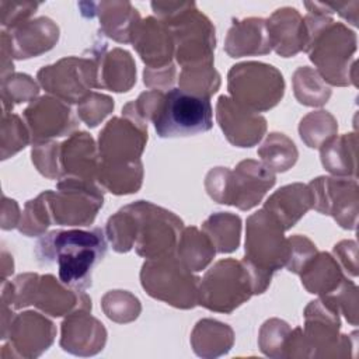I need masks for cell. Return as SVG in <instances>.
Masks as SVG:
<instances>
[{
  "instance_id": "6da1fadb",
  "label": "cell",
  "mask_w": 359,
  "mask_h": 359,
  "mask_svg": "<svg viewBox=\"0 0 359 359\" xmlns=\"http://www.w3.org/2000/svg\"><path fill=\"white\" fill-rule=\"evenodd\" d=\"M34 252L41 265L57 264L65 285L86 290L91 286L93 269L107 254V236L101 227L52 230L38 240Z\"/></svg>"
},
{
  "instance_id": "7a4b0ae2",
  "label": "cell",
  "mask_w": 359,
  "mask_h": 359,
  "mask_svg": "<svg viewBox=\"0 0 359 359\" xmlns=\"http://www.w3.org/2000/svg\"><path fill=\"white\" fill-rule=\"evenodd\" d=\"M307 43L304 52L316 70L330 86H358L356 83V34L331 15L307 13L303 17Z\"/></svg>"
},
{
  "instance_id": "3957f363",
  "label": "cell",
  "mask_w": 359,
  "mask_h": 359,
  "mask_svg": "<svg viewBox=\"0 0 359 359\" xmlns=\"http://www.w3.org/2000/svg\"><path fill=\"white\" fill-rule=\"evenodd\" d=\"M151 8L170 28L174 56L181 67L213 63L215 27L194 1H151Z\"/></svg>"
},
{
  "instance_id": "277c9868",
  "label": "cell",
  "mask_w": 359,
  "mask_h": 359,
  "mask_svg": "<svg viewBox=\"0 0 359 359\" xmlns=\"http://www.w3.org/2000/svg\"><path fill=\"white\" fill-rule=\"evenodd\" d=\"M254 294L261 292L250 265L244 259L226 258L205 272L199 283L198 304L210 311L230 314Z\"/></svg>"
},
{
  "instance_id": "5b68a950",
  "label": "cell",
  "mask_w": 359,
  "mask_h": 359,
  "mask_svg": "<svg viewBox=\"0 0 359 359\" xmlns=\"http://www.w3.org/2000/svg\"><path fill=\"white\" fill-rule=\"evenodd\" d=\"M140 283L149 296L175 309L198 306V278L175 254L146 259L140 269Z\"/></svg>"
},
{
  "instance_id": "8992f818",
  "label": "cell",
  "mask_w": 359,
  "mask_h": 359,
  "mask_svg": "<svg viewBox=\"0 0 359 359\" xmlns=\"http://www.w3.org/2000/svg\"><path fill=\"white\" fill-rule=\"evenodd\" d=\"M227 90L237 104L259 114L279 104L285 94V80L272 65L241 62L229 70Z\"/></svg>"
},
{
  "instance_id": "52a82bcc",
  "label": "cell",
  "mask_w": 359,
  "mask_h": 359,
  "mask_svg": "<svg viewBox=\"0 0 359 359\" xmlns=\"http://www.w3.org/2000/svg\"><path fill=\"white\" fill-rule=\"evenodd\" d=\"M213 109L209 98L188 94L180 88L164 93L153 118L156 133L163 139L203 133L213 126Z\"/></svg>"
},
{
  "instance_id": "ba28073f",
  "label": "cell",
  "mask_w": 359,
  "mask_h": 359,
  "mask_svg": "<svg viewBox=\"0 0 359 359\" xmlns=\"http://www.w3.org/2000/svg\"><path fill=\"white\" fill-rule=\"evenodd\" d=\"M136 223L135 250L146 259L175 254L184 222L172 212L149 201L126 205Z\"/></svg>"
},
{
  "instance_id": "9c48e42d",
  "label": "cell",
  "mask_w": 359,
  "mask_h": 359,
  "mask_svg": "<svg viewBox=\"0 0 359 359\" xmlns=\"http://www.w3.org/2000/svg\"><path fill=\"white\" fill-rule=\"evenodd\" d=\"M339 314L338 307L325 296H320L306 306L303 334L310 348V358L355 356L356 332L339 334Z\"/></svg>"
},
{
  "instance_id": "30bf717a",
  "label": "cell",
  "mask_w": 359,
  "mask_h": 359,
  "mask_svg": "<svg viewBox=\"0 0 359 359\" xmlns=\"http://www.w3.org/2000/svg\"><path fill=\"white\" fill-rule=\"evenodd\" d=\"M104 205V188L97 181L63 177L50 191L53 223L59 226H91Z\"/></svg>"
},
{
  "instance_id": "8fae6325",
  "label": "cell",
  "mask_w": 359,
  "mask_h": 359,
  "mask_svg": "<svg viewBox=\"0 0 359 359\" xmlns=\"http://www.w3.org/2000/svg\"><path fill=\"white\" fill-rule=\"evenodd\" d=\"M283 233L280 223L264 208L250 215L245 224L244 259L273 276L286 265L289 255V243Z\"/></svg>"
},
{
  "instance_id": "7c38bea8",
  "label": "cell",
  "mask_w": 359,
  "mask_h": 359,
  "mask_svg": "<svg viewBox=\"0 0 359 359\" xmlns=\"http://www.w3.org/2000/svg\"><path fill=\"white\" fill-rule=\"evenodd\" d=\"M38 83L49 94L67 104H79L97 84V67L91 57L67 56L36 73Z\"/></svg>"
},
{
  "instance_id": "4fadbf2b",
  "label": "cell",
  "mask_w": 359,
  "mask_h": 359,
  "mask_svg": "<svg viewBox=\"0 0 359 359\" xmlns=\"http://www.w3.org/2000/svg\"><path fill=\"white\" fill-rule=\"evenodd\" d=\"M313 208L321 215L332 216L345 230H355L359 213V188L353 177L321 175L309 184Z\"/></svg>"
},
{
  "instance_id": "5bb4252c",
  "label": "cell",
  "mask_w": 359,
  "mask_h": 359,
  "mask_svg": "<svg viewBox=\"0 0 359 359\" xmlns=\"http://www.w3.org/2000/svg\"><path fill=\"white\" fill-rule=\"evenodd\" d=\"M55 324L36 311H24L13 317L3 341L1 358H38L53 344Z\"/></svg>"
},
{
  "instance_id": "9a60e30c",
  "label": "cell",
  "mask_w": 359,
  "mask_h": 359,
  "mask_svg": "<svg viewBox=\"0 0 359 359\" xmlns=\"http://www.w3.org/2000/svg\"><path fill=\"white\" fill-rule=\"evenodd\" d=\"M147 143V126L125 116L109 119L98 136V153L102 163L128 164L139 161Z\"/></svg>"
},
{
  "instance_id": "2e32d148",
  "label": "cell",
  "mask_w": 359,
  "mask_h": 359,
  "mask_svg": "<svg viewBox=\"0 0 359 359\" xmlns=\"http://www.w3.org/2000/svg\"><path fill=\"white\" fill-rule=\"evenodd\" d=\"M22 116L31 133V143L72 135L79 126L70 104L53 95H42L34 100L24 109Z\"/></svg>"
},
{
  "instance_id": "e0dca14e",
  "label": "cell",
  "mask_w": 359,
  "mask_h": 359,
  "mask_svg": "<svg viewBox=\"0 0 359 359\" xmlns=\"http://www.w3.org/2000/svg\"><path fill=\"white\" fill-rule=\"evenodd\" d=\"M216 121L226 139L236 147H252L266 132V119L262 115L241 107L229 95L217 98Z\"/></svg>"
},
{
  "instance_id": "ac0fdd59",
  "label": "cell",
  "mask_w": 359,
  "mask_h": 359,
  "mask_svg": "<svg viewBox=\"0 0 359 359\" xmlns=\"http://www.w3.org/2000/svg\"><path fill=\"white\" fill-rule=\"evenodd\" d=\"M275 182V172L261 161L252 158L243 160L231 170L229 205L240 210H250L262 201Z\"/></svg>"
},
{
  "instance_id": "d6986e66",
  "label": "cell",
  "mask_w": 359,
  "mask_h": 359,
  "mask_svg": "<svg viewBox=\"0 0 359 359\" xmlns=\"http://www.w3.org/2000/svg\"><path fill=\"white\" fill-rule=\"evenodd\" d=\"M90 57L97 67L95 88L126 93L135 86L136 65L128 50L122 48L108 49L107 42L100 39L93 46Z\"/></svg>"
},
{
  "instance_id": "ffe728a7",
  "label": "cell",
  "mask_w": 359,
  "mask_h": 359,
  "mask_svg": "<svg viewBox=\"0 0 359 359\" xmlns=\"http://www.w3.org/2000/svg\"><path fill=\"white\" fill-rule=\"evenodd\" d=\"M104 324L90 314V310H76L60 324V346L76 356H94L107 344Z\"/></svg>"
},
{
  "instance_id": "44dd1931",
  "label": "cell",
  "mask_w": 359,
  "mask_h": 359,
  "mask_svg": "<svg viewBox=\"0 0 359 359\" xmlns=\"http://www.w3.org/2000/svg\"><path fill=\"white\" fill-rule=\"evenodd\" d=\"M130 43L147 69H161L172 65V34L157 17L140 20L132 34Z\"/></svg>"
},
{
  "instance_id": "7402d4cb",
  "label": "cell",
  "mask_w": 359,
  "mask_h": 359,
  "mask_svg": "<svg viewBox=\"0 0 359 359\" xmlns=\"http://www.w3.org/2000/svg\"><path fill=\"white\" fill-rule=\"evenodd\" d=\"M32 306L52 317L69 316L76 310H90L91 299L84 290L65 285L53 275H39Z\"/></svg>"
},
{
  "instance_id": "603a6c76",
  "label": "cell",
  "mask_w": 359,
  "mask_h": 359,
  "mask_svg": "<svg viewBox=\"0 0 359 359\" xmlns=\"http://www.w3.org/2000/svg\"><path fill=\"white\" fill-rule=\"evenodd\" d=\"M266 29L272 50L282 57H293L304 52L307 31L302 14L293 7L275 10L266 18Z\"/></svg>"
},
{
  "instance_id": "cb8c5ba5",
  "label": "cell",
  "mask_w": 359,
  "mask_h": 359,
  "mask_svg": "<svg viewBox=\"0 0 359 359\" xmlns=\"http://www.w3.org/2000/svg\"><path fill=\"white\" fill-rule=\"evenodd\" d=\"M14 59L36 57L50 50L59 41V27L48 17L28 20L7 31Z\"/></svg>"
},
{
  "instance_id": "d4e9b609",
  "label": "cell",
  "mask_w": 359,
  "mask_h": 359,
  "mask_svg": "<svg viewBox=\"0 0 359 359\" xmlns=\"http://www.w3.org/2000/svg\"><path fill=\"white\" fill-rule=\"evenodd\" d=\"M60 161L63 177L97 181L101 158L98 146L90 133L73 132L60 143Z\"/></svg>"
},
{
  "instance_id": "484cf974",
  "label": "cell",
  "mask_w": 359,
  "mask_h": 359,
  "mask_svg": "<svg viewBox=\"0 0 359 359\" xmlns=\"http://www.w3.org/2000/svg\"><path fill=\"white\" fill-rule=\"evenodd\" d=\"M224 50L234 59L268 55L272 48L266 29V20L261 17L234 20L226 35Z\"/></svg>"
},
{
  "instance_id": "4316f807",
  "label": "cell",
  "mask_w": 359,
  "mask_h": 359,
  "mask_svg": "<svg viewBox=\"0 0 359 359\" xmlns=\"http://www.w3.org/2000/svg\"><path fill=\"white\" fill-rule=\"evenodd\" d=\"M86 4L91 10L86 17H98L102 35L119 43H130L132 34L142 18L139 11L129 1H101Z\"/></svg>"
},
{
  "instance_id": "83f0119b",
  "label": "cell",
  "mask_w": 359,
  "mask_h": 359,
  "mask_svg": "<svg viewBox=\"0 0 359 359\" xmlns=\"http://www.w3.org/2000/svg\"><path fill=\"white\" fill-rule=\"evenodd\" d=\"M311 208V191L307 184L302 182L280 187L264 203V209L280 223L285 231L292 229Z\"/></svg>"
},
{
  "instance_id": "f1b7e54d",
  "label": "cell",
  "mask_w": 359,
  "mask_h": 359,
  "mask_svg": "<svg viewBox=\"0 0 359 359\" xmlns=\"http://www.w3.org/2000/svg\"><path fill=\"white\" fill-rule=\"evenodd\" d=\"M233 328L213 318L199 320L191 332V346L199 358L223 356L233 348Z\"/></svg>"
},
{
  "instance_id": "f546056e",
  "label": "cell",
  "mask_w": 359,
  "mask_h": 359,
  "mask_svg": "<svg viewBox=\"0 0 359 359\" xmlns=\"http://www.w3.org/2000/svg\"><path fill=\"white\" fill-rule=\"evenodd\" d=\"M302 285L311 294L327 296L344 280L345 275L330 252H317L299 273Z\"/></svg>"
},
{
  "instance_id": "4dcf8cb0",
  "label": "cell",
  "mask_w": 359,
  "mask_h": 359,
  "mask_svg": "<svg viewBox=\"0 0 359 359\" xmlns=\"http://www.w3.org/2000/svg\"><path fill=\"white\" fill-rule=\"evenodd\" d=\"M356 146L358 137L355 132L335 135L318 149L323 167L335 177L356 178Z\"/></svg>"
},
{
  "instance_id": "1f68e13d",
  "label": "cell",
  "mask_w": 359,
  "mask_h": 359,
  "mask_svg": "<svg viewBox=\"0 0 359 359\" xmlns=\"http://www.w3.org/2000/svg\"><path fill=\"white\" fill-rule=\"evenodd\" d=\"M97 182L114 195L135 194L143 182L142 160L128 164H107L100 161Z\"/></svg>"
},
{
  "instance_id": "d6a6232c",
  "label": "cell",
  "mask_w": 359,
  "mask_h": 359,
  "mask_svg": "<svg viewBox=\"0 0 359 359\" xmlns=\"http://www.w3.org/2000/svg\"><path fill=\"white\" fill-rule=\"evenodd\" d=\"M175 255L192 271L199 272L205 269L216 255V248L210 238L198 227H184Z\"/></svg>"
},
{
  "instance_id": "836d02e7",
  "label": "cell",
  "mask_w": 359,
  "mask_h": 359,
  "mask_svg": "<svg viewBox=\"0 0 359 359\" xmlns=\"http://www.w3.org/2000/svg\"><path fill=\"white\" fill-rule=\"evenodd\" d=\"M202 231L210 238L216 252L229 254L240 245L241 219L230 212H216L202 223Z\"/></svg>"
},
{
  "instance_id": "e575fe53",
  "label": "cell",
  "mask_w": 359,
  "mask_h": 359,
  "mask_svg": "<svg viewBox=\"0 0 359 359\" xmlns=\"http://www.w3.org/2000/svg\"><path fill=\"white\" fill-rule=\"evenodd\" d=\"M257 154L261 163L272 172H286L299 158V150L294 142L280 132L269 133L258 147Z\"/></svg>"
},
{
  "instance_id": "d590c367",
  "label": "cell",
  "mask_w": 359,
  "mask_h": 359,
  "mask_svg": "<svg viewBox=\"0 0 359 359\" xmlns=\"http://www.w3.org/2000/svg\"><path fill=\"white\" fill-rule=\"evenodd\" d=\"M292 87L296 100L306 107H323L331 97V87L320 73L310 66H300L292 76Z\"/></svg>"
},
{
  "instance_id": "8d00e7d4",
  "label": "cell",
  "mask_w": 359,
  "mask_h": 359,
  "mask_svg": "<svg viewBox=\"0 0 359 359\" xmlns=\"http://www.w3.org/2000/svg\"><path fill=\"white\" fill-rule=\"evenodd\" d=\"M220 74L213 63L181 67L178 76L180 90L209 100L220 88Z\"/></svg>"
},
{
  "instance_id": "74e56055",
  "label": "cell",
  "mask_w": 359,
  "mask_h": 359,
  "mask_svg": "<svg viewBox=\"0 0 359 359\" xmlns=\"http://www.w3.org/2000/svg\"><path fill=\"white\" fill-rule=\"evenodd\" d=\"M50 224H53V216L50 208V189H48L25 203L18 230L27 237H38L42 236Z\"/></svg>"
},
{
  "instance_id": "f35d334b",
  "label": "cell",
  "mask_w": 359,
  "mask_h": 359,
  "mask_svg": "<svg viewBox=\"0 0 359 359\" xmlns=\"http://www.w3.org/2000/svg\"><path fill=\"white\" fill-rule=\"evenodd\" d=\"M338 132L335 116L324 109L313 111L304 115L299 123V135L303 143L310 149H320L327 140Z\"/></svg>"
},
{
  "instance_id": "ab89813d",
  "label": "cell",
  "mask_w": 359,
  "mask_h": 359,
  "mask_svg": "<svg viewBox=\"0 0 359 359\" xmlns=\"http://www.w3.org/2000/svg\"><path fill=\"white\" fill-rule=\"evenodd\" d=\"M104 314L114 323L128 324L135 321L142 313L140 300L128 290H109L101 299Z\"/></svg>"
},
{
  "instance_id": "60d3db41",
  "label": "cell",
  "mask_w": 359,
  "mask_h": 359,
  "mask_svg": "<svg viewBox=\"0 0 359 359\" xmlns=\"http://www.w3.org/2000/svg\"><path fill=\"white\" fill-rule=\"evenodd\" d=\"M39 94L38 83L25 73H13L1 80V108L11 112L14 105L34 101Z\"/></svg>"
},
{
  "instance_id": "b9f144b4",
  "label": "cell",
  "mask_w": 359,
  "mask_h": 359,
  "mask_svg": "<svg viewBox=\"0 0 359 359\" xmlns=\"http://www.w3.org/2000/svg\"><path fill=\"white\" fill-rule=\"evenodd\" d=\"M105 236L116 252H128L135 247L136 223L126 206L114 213L105 226Z\"/></svg>"
},
{
  "instance_id": "7bdbcfd3",
  "label": "cell",
  "mask_w": 359,
  "mask_h": 359,
  "mask_svg": "<svg viewBox=\"0 0 359 359\" xmlns=\"http://www.w3.org/2000/svg\"><path fill=\"white\" fill-rule=\"evenodd\" d=\"M31 143V133L25 122L15 114L1 112V160H7Z\"/></svg>"
},
{
  "instance_id": "ee69618b",
  "label": "cell",
  "mask_w": 359,
  "mask_h": 359,
  "mask_svg": "<svg viewBox=\"0 0 359 359\" xmlns=\"http://www.w3.org/2000/svg\"><path fill=\"white\" fill-rule=\"evenodd\" d=\"M290 331V325L280 318L266 320L258 334V346L262 353L273 359L285 358Z\"/></svg>"
},
{
  "instance_id": "f6af8a7d",
  "label": "cell",
  "mask_w": 359,
  "mask_h": 359,
  "mask_svg": "<svg viewBox=\"0 0 359 359\" xmlns=\"http://www.w3.org/2000/svg\"><path fill=\"white\" fill-rule=\"evenodd\" d=\"M31 160L35 168L49 180L63 178L60 161V143L55 140L32 143Z\"/></svg>"
},
{
  "instance_id": "bcb514c9",
  "label": "cell",
  "mask_w": 359,
  "mask_h": 359,
  "mask_svg": "<svg viewBox=\"0 0 359 359\" xmlns=\"http://www.w3.org/2000/svg\"><path fill=\"white\" fill-rule=\"evenodd\" d=\"M114 105L109 95L91 91L77 104V116L88 128H95L114 111Z\"/></svg>"
},
{
  "instance_id": "7dc6e473",
  "label": "cell",
  "mask_w": 359,
  "mask_h": 359,
  "mask_svg": "<svg viewBox=\"0 0 359 359\" xmlns=\"http://www.w3.org/2000/svg\"><path fill=\"white\" fill-rule=\"evenodd\" d=\"M164 91H158V90H149L142 93L135 101L128 102L123 108H122V116L147 126V122H151L156 111L163 100Z\"/></svg>"
},
{
  "instance_id": "c3c4849f",
  "label": "cell",
  "mask_w": 359,
  "mask_h": 359,
  "mask_svg": "<svg viewBox=\"0 0 359 359\" xmlns=\"http://www.w3.org/2000/svg\"><path fill=\"white\" fill-rule=\"evenodd\" d=\"M351 325H358V286L346 276L339 286L327 294Z\"/></svg>"
},
{
  "instance_id": "681fc988",
  "label": "cell",
  "mask_w": 359,
  "mask_h": 359,
  "mask_svg": "<svg viewBox=\"0 0 359 359\" xmlns=\"http://www.w3.org/2000/svg\"><path fill=\"white\" fill-rule=\"evenodd\" d=\"M289 243V255L285 268L299 275L303 268L310 262V259L318 252L316 244L306 236L294 234L287 238Z\"/></svg>"
},
{
  "instance_id": "f907efd6",
  "label": "cell",
  "mask_w": 359,
  "mask_h": 359,
  "mask_svg": "<svg viewBox=\"0 0 359 359\" xmlns=\"http://www.w3.org/2000/svg\"><path fill=\"white\" fill-rule=\"evenodd\" d=\"M41 4L32 1H0L3 29L10 31L20 24L28 21Z\"/></svg>"
},
{
  "instance_id": "816d5d0a",
  "label": "cell",
  "mask_w": 359,
  "mask_h": 359,
  "mask_svg": "<svg viewBox=\"0 0 359 359\" xmlns=\"http://www.w3.org/2000/svg\"><path fill=\"white\" fill-rule=\"evenodd\" d=\"M231 170L227 167H215L205 177V189L208 195L217 203L229 205Z\"/></svg>"
},
{
  "instance_id": "f5cc1de1",
  "label": "cell",
  "mask_w": 359,
  "mask_h": 359,
  "mask_svg": "<svg viewBox=\"0 0 359 359\" xmlns=\"http://www.w3.org/2000/svg\"><path fill=\"white\" fill-rule=\"evenodd\" d=\"M332 255L348 275H358V244L355 240H342L332 248Z\"/></svg>"
},
{
  "instance_id": "db71d44e",
  "label": "cell",
  "mask_w": 359,
  "mask_h": 359,
  "mask_svg": "<svg viewBox=\"0 0 359 359\" xmlns=\"http://www.w3.org/2000/svg\"><path fill=\"white\" fill-rule=\"evenodd\" d=\"M175 66L174 63L167 66V67H161V69H147L144 67L143 70V83L146 87L151 88V90H158V91H164V90H171L172 84L175 83Z\"/></svg>"
},
{
  "instance_id": "11a10c76",
  "label": "cell",
  "mask_w": 359,
  "mask_h": 359,
  "mask_svg": "<svg viewBox=\"0 0 359 359\" xmlns=\"http://www.w3.org/2000/svg\"><path fill=\"white\" fill-rule=\"evenodd\" d=\"M21 219L20 206L14 199L7 198L3 195L1 199V229L3 230H11L14 227H18Z\"/></svg>"
},
{
  "instance_id": "9f6ffc18",
  "label": "cell",
  "mask_w": 359,
  "mask_h": 359,
  "mask_svg": "<svg viewBox=\"0 0 359 359\" xmlns=\"http://www.w3.org/2000/svg\"><path fill=\"white\" fill-rule=\"evenodd\" d=\"M0 43H1V80H3L7 76L14 73V63H13L14 57L10 46V36L6 29L1 31Z\"/></svg>"
},
{
  "instance_id": "6f0895ef",
  "label": "cell",
  "mask_w": 359,
  "mask_h": 359,
  "mask_svg": "<svg viewBox=\"0 0 359 359\" xmlns=\"http://www.w3.org/2000/svg\"><path fill=\"white\" fill-rule=\"evenodd\" d=\"M332 13H338L344 20H346L353 27H358V10L359 1H349V3H328Z\"/></svg>"
},
{
  "instance_id": "680465c9",
  "label": "cell",
  "mask_w": 359,
  "mask_h": 359,
  "mask_svg": "<svg viewBox=\"0 0 359 359\" xmlns=\"http://www.w3.org/2000/svg\"><path fill=\"white\" fill-rule=\"evenodd\" d=\"M13 271H14L13 257L6 250H3L1 251V282L7 280V276L13 273Z\"/></svg>"
}]
</instances>
